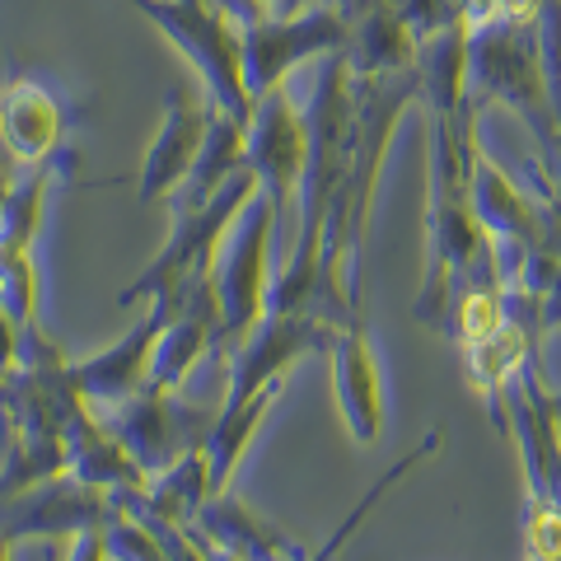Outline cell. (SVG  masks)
I'll return each instance as SVG.
<instances>
[{"label":"cell","mask_w":561,"mask_h":561,"mask_svg":"<svg viewBox=\"0 0 561 561\" xmlns=\"http://www.w3.org/2000/svg\"><path fill=\"white\" fill-rule=\"evenodd\" d=\"M468 94L472 103L501 99L542 136L548 154L557 150V117L548 99V66L534 20H486L468 28Z\"/></svg>","instance_id":"obj_1"},{"label":"cell","mask_w":561,"mask_h":561,"mask_svg":"<svg viewBox=\"0 0 561 561\" xmlns=\"http://www.w3.org/2000/svg\"><path fill=\"white\" fill-rule=\"evenodd\" d=\"M257 192H262V183H257L253 164H239L230 179L220 183V192H216V197H210L206 206L173 210V216H179V225H173L169 243H164L160 253H154L150 267L117 295V305L131 309V305H140V300H154V295H169V290L187 286V280L206 276L210 267H216V253H220L225 234H230V225L239 220V210L249 206Z\"/></svg>","instance_id":"obj_2"},{"label":"cell","mask_w":561,"mask_h":561,"mask_svg":"<svg viewBox=\"0 0 561 561\" xmlns=\"http://www.w3.org/2000/svg\"><path fill=\"white\" fill-rule=\"evenodd\" d=\"M272 220H276V202L267 192L239 210V220L230 225L216 267H210V280H216V300H220V337L216 351L225 360L234 356V346L249 337V332L267 319V243H272Z\"/></svg>","instance_id":"obj_3"},{"label":"cell","mask_w":561,"mask_h":561,"mask_svg":"<svg viewBox=\"0 0 561 561\" xmlns=\"http://www.w3.org/2000/svg\"><path fill=\"white\" fill-rule=\"evenodd\" d=\"M131 5L150 14V24L169 33L173 47L202 70V80L210 84V103L249 127L253 94L243 84V38H234L225 14L206 10V0H131Z\"/></svg>","instance_id":"obj_4"},{"label":"cell","mask_w":561,"mask_h":561,"mask_svg":"<svg viewBox=\"0 0 561 561\" xmlns=\"http://www.w3.org/2000/svg\"><path fill=\"white\" fill-rule=\"evenodd\" d=\"M99 421L117 435L122 449L140 463L146 478H160V472H169L183 454L202 449L206 431L216 426L210 412L187 408L179 393H164V389H140L136 398L122 402V408L99 412Z\"/></svg>","instance_id":"obj_5"},{"label":"cell","mask_w":561,"mask_h":561,"mask_svg":"<svg viewBox=\"0 0 561 561\" xmlns=\"http://www.w3.org/2000/svg\"><path fill=\"white\" fill-rule=\"evenodd\" d=\"M346 43H351L346 14L328 5L295 10L286 20H253V24H243V84H249V94L257 103L300 61L337 57V51H346Z\"/></svg>","instance_id":"obj_6"},{"label":"cell","mask_w":561,"mask_h":561,"mask_svg":"<svg viewBox=\"0 0 561 561\" xmlns=\"http://www.w3.org/2000/svg\"><path fill=\"white\" fill-rule=\"evenodd\" d=\"M332 342H337V328L313 319V313H276V309H267V319H262L249 337L234 346L230 389H225L220 408L249 402L257 389H267L272 379H286V370L295 360L332 351Z\"/></svg>","instance_id":"obj_7"},{"label":"cell","mask_w":561,"mask_h":561,"mask_svg":"<svg viewBox=\"0 0 561 561\" xmlns=\"http://www.w3.org/2000/svg\"><path fill=\"white\" fill-rule=\"evenodd\" d=\"M173 313H179V300H173V295H154L150 313L127 332V337H117L108 351H99L90 360H70V379H76V393L90 402V412L122 408L127 398H136L146 389L150 365H154V346H160V332Z\"/></svg>","instance_id":"obj_8"},{"label":"cell","mask_w":561,"mask_h":561,"mask_svg":"<svg viewBox=\"0 0 561 561\" xmlns=\"http://www.w3.org/2000/svg\"><path fill=\"white\" fill-rule=\"evenodd\" d=\"M108 491L80 482L76 472L47 478L28 491L0 501V538L24 542V538H57V534H80L90 524L108 519Z\"/></svg>","instance_id":"obj_9"},{"label":"cell","mask_w":561,"mask_h":561,"mask_svg":"<svg viewBox=\"0 0 561 561\" xmlns=\"http://www.w3.org/2000/svg\"><path fill=\"white\" fill-rule=\"evenodd\" d=\"M243 160L253 164L262 192L280 206L290 192H300L309 164V122L286 94H262L253 103L249 136H243Z\"/></svg>","instance_id":"obj_10"},{"label":"cell","mask_w":561,"mask_h":561,"mask_svg":"<svg viewBox=\"0 0 561 561\" xmlns=\"http://www.w3.org/2000/svg\"><path fill=\"white\" fill-rule=\"evenodd\" d=\"M332 389H337V412L346 421L351 440L375 445L383 431V383H379V356L370 346V332L360 323L337 328L332 342Z\"/></svg>","instance_id":"obj_11"},{"label":"cell","mask_w":561,"mask_h":561,"mask_svg":"<svg viewBox=\"0 0 561 561\" xmlns=\"http://www.w3.org/2000/svg\"><path fill=\"white\" fill-rule=\"evenodd\" d=\"M206 122H210V103H192L183 94L169 99V113H164V127L160 136L150 140L146 150V164H140V187H136V202H154V197H173L192 164L202 154V140H206Z\"/></svg>","instance_id":"obj_12"},{"label":"cell","mask_w":561,"mask_h":561,"mask_svg":"<svg viewBox=\"0 0 561 561\" xmlns=\"http://www.w3.org/2000/svg\"><path fill=\"white\" fill-rule=\"evenodd\" d=\"M61 103L51 90L33 80H10L5 94H0V140L20 164H43L57 154L61 146Z\"/></svg>","instance_id":"obj_13"},{"label":"cell","mask_w":561,"mask_h":561,"mask_svg":"<svg viewBox=\"0 0 561 561\" xmlns=\"http://www.w3.org/2000/svg\"><path fill=\"white\" fill-rule=\"evenodd\" d=\"M192 524H197L216 548L234 552L239 561H309L286 534L276 529V524H267L253 505H243L239 496H225V491L206 496L202 515Z\"/></svg>","instance_id":"obj_14"},{"label":"cell","mask_w":561,"mask_h":561,"mask_svg":"<svg viewBox=\"0 0 561 561\" xmlns=\"http://www.w3.org/2000/svg\"><path fill=\"white\" fill-rule=\"evenodd\" d=\"M416 80L421 99L435 117H454L468 99V24L454 20L416 38Z\"/></svg>","instance_id":"obj_15"},{"label":"cell","mask_w":561,"mask_h":561,"mask_svg":"<svg viewBox=\"0 0 561 561\" xmlns=\"http://www.w3.org/2000/svg\"><path fill=\"white\" fill-rule=\"evenodd\" d=\"M468 197H472V210H478L482 230L491 239H519V243H534V249H538V239H542L538 206L524 197V192L505 179V173L491 164L482 150H478V160H472Z\"/></svg>","instance_id":"obj_16"},{"label":"cell","mask_w":561,"mask_h":561,"mask_svg":"<svg viewBox=\"0 0 561 561\" xmlns=\"http://www.w3.org/2000/svg\"><path fill=\"white\" fill-rule=\"evenodd\" d=\"M280 383H286V379H272L267 389H257L249 402H234V408H220V412H216V426L206 431V445H202V449H206V468H210V496L230 486L234 468H239V459H243V449L253 445L257 426L267 421L272 402L280 398Z\"/></svg>","instance_id":"obj_17"},{"label":"cell","mask_w":561,"mask_h":561,"mask_svg":"<svg viewBox=\"0 0 561 561\" xmlns=\"http://www.w3.org/2000/svg\"><path fill=\"white\" fill-rule=\"evenodd\" d=\"M206 496H210L206 449L183 454V459L173 463L169 472H160V478H150L146 486H140V501H146V511H154V515L169 519V524H183V529L202 515Z\"/></svg>","instance_id":"obj_18"},{"label":"cell","mask_w":561,"mask_h":561,"mask_svg":"<svg viewBox=\"0 0 561 561\" xmlns=\"http://www.w3.org/2000/svg\"><path fill=\"white\" fill-rule=\"evenodd\" d=\"M57 164L61 154L33 164L28 179H20L10 187L5 206H0V257H24L33 253V239H38V225H43V206H47V187L57 179Z\"/></svg>","instance_id":"obj_19"},{"label":"cell","mask_w":561,"mask_h":561,"mask_svg":"<svg viewBox=\"0 0 561 561\" xmlns=\"http://www.w3.org/2000/svg\"><path fill=\"white\" fill-rule=\"evenodd\" d=\"M0 309H5L20 328L38 323L43 286H38V267H33V253H24V257H0Z\"/></svg>","instance_id":"obj_20"},{"label":"cell","mask_w":561,"mask_h":561,"mask_svg":"<svg viewBox=\"0 0 561 561\" xmlns=\"http://www.w3.org/2000/svg\"><path fill=\"white\" fill-rule=\"evenodd\" d=\"M66 561H113L103 524H90V529L70 534V552H66Z\"/></svg>","instance_id":"obj_21"},{"label":"cell","mask_w":561,"mask_h":561,"mask_svg":"<svg viewBox=\"0 0 561 561\" xmlns=\"http://www.w3.org/2000/svg\"><path fill=\"white\" fill-rule=\"evenodd\" d=\"M14 360H20V323L0 309V379L14 375Z\"/></svg>","instance_id":"obj_22"},{"label":"cell","mask_w":561,"mask_h":561,"mask_svg":"<svg viewBox=\"0 0 561 561\" xmlns=\"http://www.w3.org/2000/svg\"><path fill=\"white\" fill-rule=\"evenodd\" d=\"M10 187H14V179H10V173H5V169H0V206H5V197H10Z\"/></svg>","instance_id":"obj_23"},{"label":"cell","mask_w":561,"mask_h":561,"mask_svg":"<svg viewBox=\"0 0 561 561\" xmlns=\"http://www.w3.org/2000/svg\"><path fill=\"white\" fill-rule=\"evenodd\" d=\"M552 173L561 179V131H557V150H552Z\"/></svg>","instance_id":"obj_24"},{"label":"cell","mask_w":561,"mask_h":561,"mask_svg":"<svg viewBox=\"0 0 561 561\" xmlns=\"http://www.w3.org/2000/svg\"><path fill=\"white\" fill-rule=\"evenodd\" d=\"M552 408H557V416H561V393H557V398H552Z\"/></svg>","instance_id":"obj_25"},{"label":"cell","mask_w":561,"mask_h":561,"mask_svg":"<svg viewBox=\"0 0 561 561\" xmlns=\"http://www.w3.org/2000/svg\"><path fill=\"white\" fill-rule=\"evenodd\" d=\"M47 561H57V557H47Z\"/></svg>","instance_id":"obj_26"}]
</instances>
